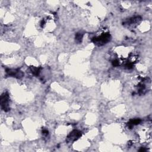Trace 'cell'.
<instances>
[{"instance_id":"obj_3","label":"cell","mask_w":152,"mask_h":152,"mask_svg":"<svg viewBox=\"0 0 152 152\" xmlns=\"http://www.w3.org/2000/svg\"><path fill=\"white\" fill-rule=\"evenodd\" d=\"M6 72L8 75L15 77L16 78H20L23 75V73L22 72V71H20L19 69H8L6 70Z\"/></svg>"},{"instance_id":"obj_1","label":"cell","mask_w":152,"mask_h":152,"mask_svg":"<svg viewBox=\"0 0 152 152\" xmlns=\"http://www.w3.org/2000/svg\"><path fill=\"white\" fill-rule=\"evenodd\" d=\"M110 39V34L109 33H103V34L98 36L97 37H94L93 39V42L94 43H97L99 45H102L106 42H107Z\"/></svg>"},{"instance_id":"obj_4","label":"cell","mask_w":152,"mask_h":152,"mask_svg":"<svg viewBox=\"0 0 152 152\" xmlns=\"http://www.w3.org/2000/svg\"><path fill=\"white\" fill-rule=\"evenodd\" d=\"M81 135V132L77 130H75L69 135L68 139L69 141H74L77 140Z\"/></svg>"},{"instance_id":"obj_5","label":"cell","mask_w":152,"mask_h":152,"mask_svg":"<svg viewBox=\"0 0 152 152\" xmlns=\"http://www.w3.org/2000/svg\"><path fill=\"white\" fill-rule=\"evenodd\" d=\"M83 34L81 33H78L75 36V39L77 40V41L80 42L83 39Z\"/></svg>"},{"instance_id":"obj_2","label":"cell","mask_w":152,"mask_h":152,"mask_svg":"<svg viewBox=\"0 0 152 152\" xmlns=\"http://www.w3.org/2000/svg\"><path fill=\"white\" fill-rule=\"evenodd\" d=\"M8 103H9V96L7 93H4L1 97V104L2 108L5 110H8Z\"/></svg>"}]
</instances>
